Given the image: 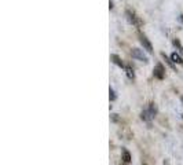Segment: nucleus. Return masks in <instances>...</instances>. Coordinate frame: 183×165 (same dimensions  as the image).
<instances>
[{"label":"nucleus","instance_id":"obj_1","mask_svg":"<svg viewBox=\"0 0 183 165\" xmlns=\"http://www.w3.org/2000/svg\"><path fill=\"white\" fill-rule=\"evenodd\" d=\"M156 107H154V105H150L149 106V109H146V110H143L142 111V114H140V117H142V120H144V121H150L152 119H154V116H156Z\"/></svg>","mask_w":183,"mask_h":165},{"label":"nucleus","instance_id":"obj_2","mask_svg":"<svg viewBox=\"0 0 183 165\" xmlns=\"http://www.w3.org/2000/svg\"><path fill=\"white\" fill-rule=\"evenodd\" d=\"M131 54H132V58H135V59H139V61H142V62H149V58L146 57V54L143 52V50L134 48L131 51Z\"/></svg>","mask_w":183,"mask_h":165},{"label":"nucleus","instance_id":"obj_3","mask_svg":"<svg viewBox=\"0 0 183 165\" xmlns=\"http://www.w3.org/2000/svg\"><path fill=\"white\" fill-rule=\"evenodd\" d=\"M125 15H127V18H128V21L132 23V25H135V26H140V19L138 18L136 15H135V13H132L131 10H127L125 11Z\"/></svg>","mask_w":183,"mask_h":165},{"label":"nucleus","instance_id":"obj_4","mask_svg":"<svg viewBox=\"0 0 183 165\" xmlns=\"http://www.w3.org/2000/svg\"><path fill=\"white\" fill-rule=\"evenodd\" d=\"M139 40H140V44H142L143 50H146L147 52H153V46H152V43H150L149 39H147L144 34H140V36H139Z\"/></svg>","mask_w":183,"mask_h":165},{"label":"nucleus","instance_id":"obj_5","mask_svg":"<svg viewBox=\"0 0 183 165\" xmlns=\"http://www.w3.org/2000/svg\"><path fill=\"white\" fill-rule=\"evenodd\" d=\"M153 73H154V77H157V78H160V80H163L164 76H165V69H164V66H163L161 63H157V65H156V67H154V70H153Z\"/></svg>","mask_w":183,"mask_h":165},{"label":"nucleus","instance_id":"obj_6","mask_svg":"<svg viewBox=\"0 0 183 165\" xmlns=\"http://www.w3.org/2000/svg\"><path fill=\"white\" fill-rule=\"evenodd\" d=\"M123 160L125 164H128L129 161H131V154H129V151L125 149H123Z\"/></svg>","mask_w":183,"mask_h":165},{"label":"nucleus","instance_id":"obj_7","mask_svg":"<svg viewBox=\"0 0 183 165\" xmlns=\"http://www.w3.org/2000/svg\"><path fill=\"white\" fill-rule=\"evenodd\" d=\"M171 58H172V61L176 62V63H183V59L181 58V55L176 54V52H173V54L171 55Z\"/></svg>","mask_w":183,"mask_h":165},{"label":"nucleus","instance_id":"obj_8","mask_svg":"<svg viewBox=\"0 0 183 165\" xmlns=\"http://www.w3.org/2000/svg\"><path fill=\"white\" fill-rule=\"evenodd\" d=\"M112 61L114 62V63L116 65H119V66H121V67H124V65H123V62H121V59H120L119 57H117V55H112Z\"/></svg>","mask_w":183,"mask_h":165},{"label":"nucleus","instance_id":"obj_9","mask_svg":"<svg viewBox=\"0 0 183 165\" xmlns=\"http://www.w3.org/2000/svg\"><path fill=\"white\" fill-rule=\"evenodd\" d=\"M125 70H127V76H128L129 78H134V77H135V73H134V70H132L129 66H125Z\"/></svg>","mask_w":183,"mask_h":165},{"label":"nucleus","instance_id":"obj_10","mask_svg":"<svg viewBox=\"0 0 183 165\" xmlns=\"http://www.w3.org/2000/svg\"><path fill=\"white\" fill-rule=\"evenodd\" d=\"M173 46H175L176 48L179 50V52H181V54H183V47H182L181 41H179V40H173Z\"/></svg>","mask_w":183,"mask_h":165},{"label":"nucleus","instance_id":"obj_11","mask_svg":"<svg viewBox=\"0 0 183 165\" xmlns=\"http://www.w3.org/2000/svg\"><path fill=\"white\" fill-rule=\"evenodd\" d=\"M109 94H110V95H109V98H110V101H114V99H116V94H114V91L112 90H109Z\"/></svg>","mask_w":183,"mask_h":165},{"label":"nucleus","instance_id":"obj_12","mask_svg":"<svg viewBox=\"0 0 183 165\" xmlns=\"http://www.w3.org/2000/svg\"><path fill=\"white\" fill-rule=\"evenodd\" d=\"M109 7H110V8H113V2H112V0L109 2Z\"/></svg>","mask_w":183,"mask_h":165},{"label":"nucleus","instance_id":"obj_13","mask_svg":"<svg viewBox=\"0 0 183 165\" xmlns=\"http://www.w3.org/2000/svg\"><path fill=\"white\" fill-rule=\"evenodd\" d=\"M179 19H181V22L183 23V14H182V15H181V17H179Z\"/></svg>","mask_w":183,"mask_h":165},{"label":"nucleus","instance_id":"obj_14","mask_svg":"<svg viewBox=\"0 0 183 165\" xmlns=\"http://www.w3.org/2000/svg\"><path fill=\"white\" fill-rule=\"evenodd\" d=\"M143 165H146V164H143Z\"/></svg>","mask_w":183,"mask_h":165}]
</instances>
